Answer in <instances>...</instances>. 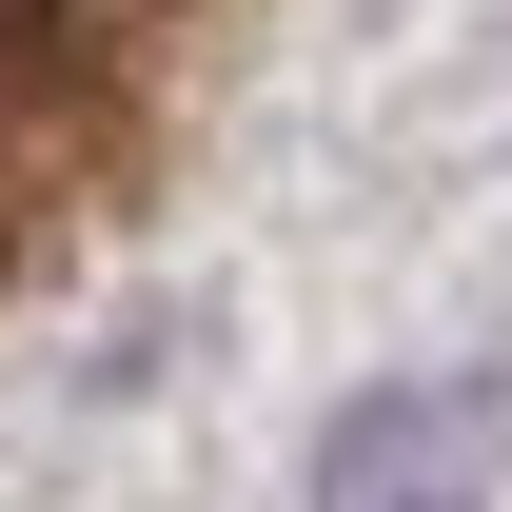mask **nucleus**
I'll return each mask as SVG.
<instances>
[{
  "instance_id": "obj_1",
  "label": "nucleus",
  "mask_w": 512,
  "mask_h": 512,
  "mask_svg": "<svg viewBox=\"0 0 512 512\" xmlns=\"http://www.w3.org/2000/svg\"><path fill=\"white\" fill-rule=\"evenodd\" d=\"M237 0H0V276L119 237Z\"/></svg>"
},
{
  "instance_id": "obj_2",
  "label": "nucleus",
  "mask_w": 512,
  "mask_h": 512,
  "mask_svg": "<svg viewBox=\"0 0 512 512\" xmlns=\"http://www.w3.org/2000/svg\"><path fill=\"white\" fill-rule=\"evenodd\" d=\"M316 512H493V394L473 375H375L316 434Z\"/></svg>"
}]
</instances>
